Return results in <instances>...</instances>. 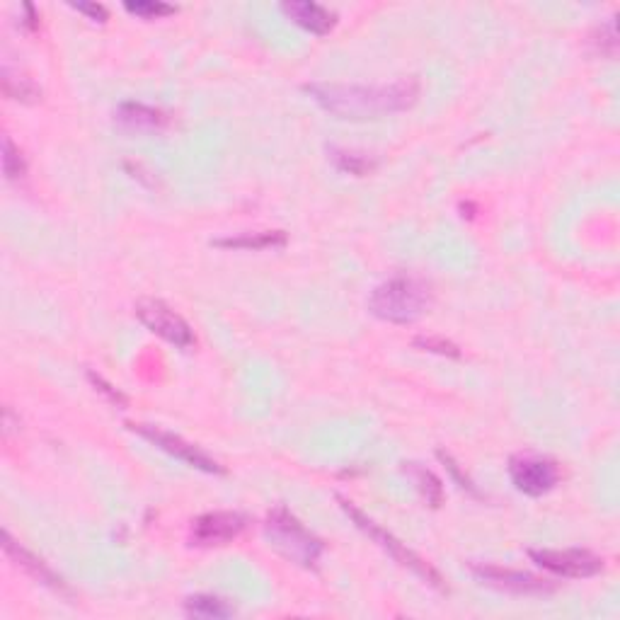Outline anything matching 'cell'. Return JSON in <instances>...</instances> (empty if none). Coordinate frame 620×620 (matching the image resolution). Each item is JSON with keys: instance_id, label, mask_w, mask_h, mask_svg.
I'll return each instance as SVG.
<instances>
[{"instance_id": "obj_1", "label": "cell", "mask_w": 620, "mask_h": 620, "mask_svg": "<svg viewBox=\"0 0 620 620\" xmlns=\"http://www.w3.org/2000/svg\"><path fill=\"white\" fill-rule=\"evenodd\" d=\"M306 93L318 102L325 112L340 119H381L386 114L405 112L417 102L419 80L403 78L390 85H337L313 83Z\"/></svg>"}, {"instance_id": "obj_2", "label": "cell", "mask_w": 620, "mask_h": 620, "mask_svg": "<svg viewBox=\"0 0 620 620\" xmlns=\"http://www.w3.org/2000/svg\"><path fill=\"white\" fill-rule=\"evenodd\" d=\"M432 291L415 277H393L383 281L369 296V310L376 318L393 325H410L427 313Z\"/></svg>"}, {"instance_id": "obj_3", "label": "cell", "mask_w": 620, "mask_h": 620, "mask_svg": "<svg viewBox=\"0 0 620 620\" xmlns=\"http://www.w3.org/2000/svg\"><path fill=\"white\" fill-rule=\"evenodd\" d=\"M264 533H267V541L277 550L279 555H284L286 560L294 562L301 567H315L318 565L320 555H323V543L320 538H315L294 514L286 512L284 507L269 512L267 521H264Z\"/></svg>"}, {"instance_id": "obj_4", "label": "cell", "mask_w": 620, "mask_h": 620, "mask_svg": "<svg viewBox=\"0 0 620 620\" xmlns=\"http://www.w3.org/2000/svg\"><path fill=\"white\" fill-rule=\"evenodd\" d=\"M340 504H342L344 514H347L349 519H352L354 524H357L361 531H364L366 536L371 538V541H376L378 545H381V548L386 550L390 558H393L395 562H400V565L407 567V570L415 572L417 577H422L424 582L432 584V587L444 589V579H441V574L436 572L434 567L429 565V562H424L417 553H412V550L407 548L403 541H398V538H395L393 533H388L386 528L378 526L376 521L369 519V516H366L364 512H359V509L354 507L352 502H347V499H340Z\"/></svg>"}, {"instance_id": "obj_5", "label": "cell", "mask_w": 620, "mask_h": 620, "mask_svg": "<svg viewBox=\"0 0 620 620\" xmlns=\"http://www.w3.org/2000/svg\"><path fill=\"white\" fill-rule=\"evenodd\" d=\"M136 315L153 335L163 337L165 342L175 344V347L187 349L194 344L192 327L180 313H175L168 303L158 301V298H143L136 303Z\"/></svg>"}, {"instance_id": "obj_6", "label": "cell", "mask_w": 620, "mask_h": 620, "mask_svg": "<svg viewBox=\"0 0 620 620\" xmlns=\"http://www.w3.org/2000/svg\"><path fill=\"white\" fill-rule=\"evenodd\" d=\"M509 478L514 487L528 497L548 495L560 482L558 463L536 453H521L509 461Z\"/></svg>"}, {"instance_id": "obj_7", "label": "cell", "mask_w": 620, "mask_h": 620, "mask_svg": "<svg viewBox=\"0 0 620 620\" xmlns=\"http://www.w3.org/2000/svg\"><path fill=\"white\" fill-rule=\"evenodd\" d=\"M531 560L558 577L587 579L604 570V558L589 550H531Z\"/></svg>"}, {"instance_id": "obj_8", "label": "cell", "mask_w": 620, "mask_h": 620, "mask_svg": "<svg viewBox=\"0 0 620 620\" xmlns=\"http://www.w3.org/2000/svg\"><path fill=\"white\" fill-rule=\"evenodd\" d=\"M129 427L134 429V432H139L143 439H148L151 444L158 446L160 451L175 456L177 461H185L187 465H192V468L204 470V473H223L221 465H218L209 453H204L199 446L189 444V441L182 439V436L165 432V429L160 427H151V424H129Z\"/></svg>"}, {"instance_id": "obj_9", "label": "cell", "mask_w": 620, "mask_h": 620, "mask_svg": "<svg viewBox=\"0 0 620 620\" xmlns=\"http://www.w3.org/2000/svg\"><path fill=\"white\" fill-rule=\"evenodd\" d=\"M248 528V519L238 512H209L192 524V545L214 548L233 543Z\"/></svg>"}, {"instance_id": "obj_10", "label": "cell", "mask_w": 620, "mask_h": 620, "mask_svg": "<svg viewBox=\"0 0 620 620\" xmlns=\"http://www.w3.org/2000/svg\"><path fill=\"white\" fill-rule=\"evenodd\" d=\"M473 572L475 577L487 582L490 587L514 591V594H543V591L553 589V584H548V579L536 577V574L531 572L507 570V567L497 565H475Z\"/></svg>"}, {"instance_id": "obj_11", "label": "cell", "mask_w": 620, "mask_h": 620, "mask_svg": "<svg viewBox=\"0 0 620 620\" xmlns=\"http://www.w3.org/2000/svg\"><path fill=\"white\" fill-rule=\"evenodd\" d=\"M3 548H5V555H8V558L13 560L17 567H22V570H25L27 574H30L32 579H37L39 584H44V587H49V589L59 591V594H68L66 584L61 582V577H59V574H56L54 570H51V567L47 565V562H44V560H39L37 555L30 553V550H27V548H22V545L17 543L15 538L10 536L8 531L3 533Z\"/></svg>"}, {"instance_id": "obj_12", "label": "cell", "mask_w": 620, "mask_h": 620, "mask_svg": "<svg viewBox=\"0 0 620 620\" xmlns=\"http://www.w3.org/2000/svg\"><path fill=\"white\" fill-rule=\"evenodd\" d=\"M281 13L289 20H294L296 25H301L303 30L313 34H327L335 27V13L327 10L325 5L310 3V0H291V3L281 5Z\"/></svg>"}, {"instance_id": "obj_13", "label": "cell", "mask_w": 620, "mask_h": 620, "mask_svg": "<svg viewBox=\"0 0 620 620\" xmlns=\"http://www.w3.org/2000/svg\"><path fill=\"white\" fill-rule=\"evenodd\" d=\"M114 117L122 129L136 131V134H151V131H160L168 124V114L163 109L141 105V102H124Z\"/></svg>"}, {"instance_id": "obj_14", "label": "cell", "mask_w": 620, "mask_h": 620, "mask_svg": "<svg viewBox=\"0 0 620 620\" xmlns=\"http://www.w3.org/2000/svg\"><path fill=\"white\" fill-rule=\"evenodd\" d=\"M286 243V235L281 231H264V233H248L238 235V238H223L216 240L218 248H235V250H267V248H281Z\"/></svg>"}, {"instance_id": "obj_15", "label": "cell", "mask_w": 620, "mask_h": 620, "mask_svg": "<svg viewBox=\"0 0 620 620\" xmlns=\"http://www.w3.org/2000/svg\"><path fill=\"white\" fill-rule=\"evenodd\" d=\"M3 90L10 100H20V102H37L42 90L34 85L32 78H27L25 73L13 71V68L5 63L3 66Z\"/></svg>"}, {"instance_id": "obj_16", "label": "cell", "mask_w": 620, "mask_h": 620, "mask_svg": "<svg viewBox=\"0 0 620 620\" xmlns=\"http://www.w3.org/2000/svg\"><path fill=\"white\" fill-rule=\"evenodd\" d=\"M185 608H187L189 616H197V618H228V616H233V606L228 604V601L218 599V596H211V594L189 596Z\"/></svg>"}, {"instance_id": "obj_17", "label": "cell", "mask_w": 620, "mask_h": 620, "mask_svg": "<svg viewBox=\"0 0 620 620\" xmlns=\"http://www.w3.org/2000/svg\"><path fill=\"white\" fill-rule=\"evenodd\" d=\"M410 475L415 478L419 492L427 497V502L432 504V507H439L441 497H444V490H441V482L436 480V475L432 473V470L419 468L417 463H410Z\"/></svg>"}, {"instance_id": "obj_18", "label": "cell", "mask_w": 620, "mask_h": 620, "mask_svg": "<svg viewBox=\"0 0 620 620\" xmlns=\"http://www.w3.org/2000/svg\"><path fill=\"white\" fill-rule=\"evenodd\" d=\"M332 160L342 172H349V175H366L376 168L371 158H366L364 153H354V151H340V148H332Z\"/></svg>"}, {"instance_id": "obj_19", "label": "cell", "mask_w": 620, "mask_h": 620, "mask_svg": "<svg viewBox=\"0 0 620 620\" xmlns=\"http://www.w3.org/2000/svg\"><path fill=\"white\" fill-rule=\"evenodd\" d=\"M3 172L8 180H22L27 172L25 158H22L20 148L15 146L10 136H5L3 139Z\"/></svg>"}, {"instance_id": "obj_20", "label": "cell", "mask_w": 620, "mask_h": 620, "mask_svg": "<svg viewBox=\"0 0 620 620\" xmlns=\"http://www.w3.org/2000/svg\"><path fill=\"white\" fill-rule=\"evenodd\" d=\"M124 8L129 10V13L146 17V20H158V17H163V15L177 13L175 5L160 3V0H136V3H131L129 0V3H124Z\"/></svg>"}, {"instance_id": "obj_21", "label": "cell", "mask_w": 620, "mask_h": 620, "mask_svg": "<svg viewBox=\"0 0 620 620\" xmlns=\"http://www.w3.org/2000/svg\"><path fill=\"white\" fill-rule=\"evenodd\" d=\"M415 344H417V347L429 349V352L444 354V357H461V352H458L456 344L441 340V337H417Z\"/></svg>"}, {"instance_id": "obj_22", "label": "cell", "mask_w": 620, "mask_h": 620, "mask_svg": "<svg viewBox=\"0 0 620 620\" xmlns=\"http://www.w3.org/2000/svg\"><path fill=\"white\" fill-rule=\"evenodd\" d=\"M71 8H76L78 13L90 15L97 22H105L107 20V8L100 3H71Z\"/></svg>"}, {"instance_id": "obj_23", "label": "cell", "mask_w": 620, "mask_h": 620, "mask_svg": "<svg viewBox=\"0 0 620 620\" xmlns=\"http://www.w3.org/2000/svg\"><path fill=\"white\" fill-rule=\"evenodd\" d=\"M439 458H441V461H444V463H446V468H449V470H451V473H453V478H456L458 482H461V487H463V490H470V492H475V487H473V485H470V480H468V478H463V475H461V470H458V463H456V461H453V458L449 456V453L439 451Z\"/></svg>"}, {"instance_id": "obj_24", "label": "cell", "mask_w": 620, "mask_h": 620, "mask_svg": "<svg viewBox=\"0 0 620 620\" xmlns=\"http://www.w3.org/2000/svg\"><path fill=\"white\" fill-rule=\"evenodd\" d=\"M90 381H93V383H95V386H100V390H102V393H105V395H107V398H109V400H112V403H119V405H124V403H126V400H124V395H122V393H119V390H114L112 386H109V383H105V381H102V378H100V376H95V373H90Z\"/></svg>"}]
</instances>
